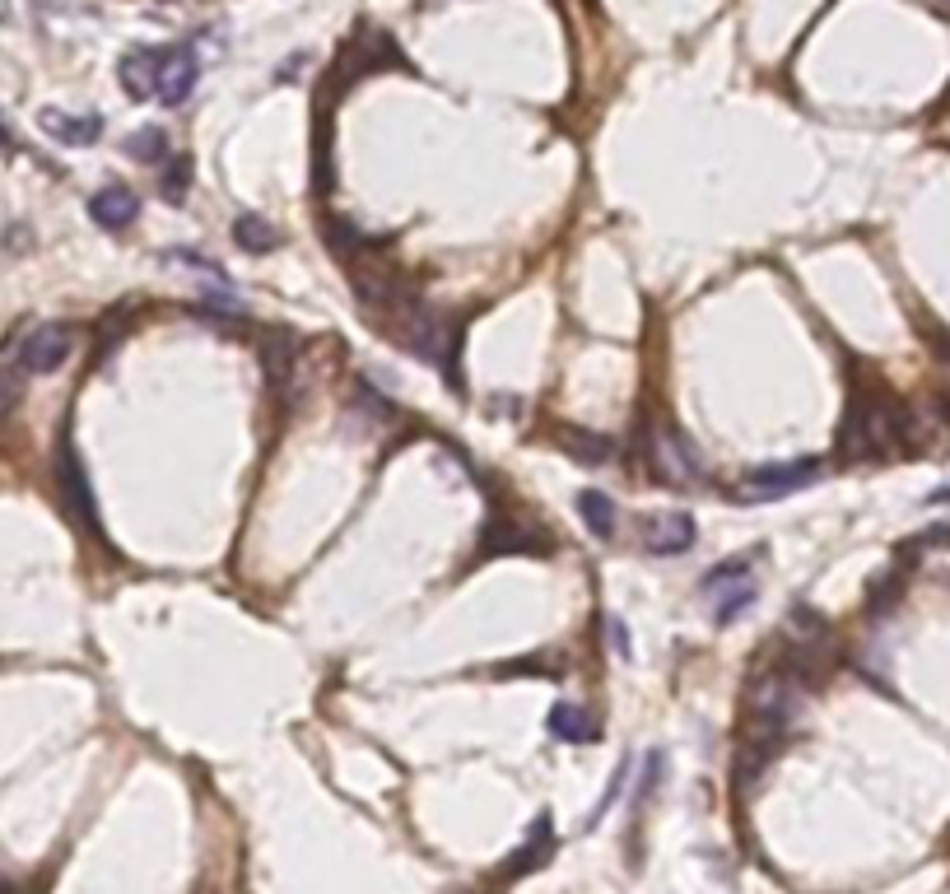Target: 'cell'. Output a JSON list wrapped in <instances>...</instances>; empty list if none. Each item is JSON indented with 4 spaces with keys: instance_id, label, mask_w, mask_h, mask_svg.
<instances>
[{
    "instance_id": "6da1fadb",
    "label": "cell",
    "mask_w": 950,
    "mask_h": 894,
    "mask_svg": "<svg viewBox=\"0 0 950 894\" xmlns=\"http://www.w3.org/2000/svg\"><path fill=\"white\" fill-rule=\"evenodd\" d=\"M820 476V461L816 457H802V461H778V466H755L751 476H745V489L741 499L745 503H764V499H787L806 489L810 480Z\"/></svg>"
},
{
    "instance_id": "7a4b0ae2",
    "label": "cell",
    "mask_w": 950,
    "mask_h": 894,
    "mask_svg": "<svg viewBox=\"0 0 950 894\" xmlns=\"http://www.w3.org/2000/svg\"><path fill=\"white\" fill-rule=\"evenodd\" d=\"M71 345H75V335L71 326H61V322H42L38 331L24 335V345H19V368L24 373H56L65 360H71Z\"/></svg>"
},
{
    "instance_id": "3957f363",
    "label": "cell",
    "mask_w": 950,
    "mask_h": 894,
    "mask_svg": "<svg viewBox=\"0 0 950 894\" xmlns=\"http://www.w3.org/2000/svg\"><path fill=\"white\" fill-rule=\"evenodd\" d=\"M200 80V61L192 48H168L164 56V71H158V98L168 107H183L192 98V89Z\"/></svg>"
},
{
    "instance_id": "277c9868",
    "label": "cell",
    "mask_w": 950,
    "mask_h": 894,
    "mask_svg": "<svg viewBox=\"0 0 950 894\" xmlns=\"http://www.w3.org/2000/svg\"><path fill=\"white\" fill-rule=\"evenodd\" d=\"M164 48H131L117 65L122 75V89L131 98H154L158 94V71H164Z\"/></svg>"
},
{
    "instance_id": "5b68a950",
    "label": "cell",
    "mask_w": 950,
    "mask_h": 894,
    "mask_svg": "<svg viewBox=\"0 0 950 894\" xmlns=\"http://www.w3.org/2000/svg\"><path fill=\"white\" fill-rule=\"evenodd\" d=\"M658 471H662L667 480H675V485L704 476V461H699V453L690 447V438H685L681 429L658 434Z\"/></svg>"
},
{
    "instance_id": "8992f818",
    "label": "cell",
    "mask_w": 950,
    "mask_h": 894,
    "mask_svg": "<svg viewBox=\"0 0 950 894\" xmlns=\"http://www.w3.org/2000/svg\"><path fill=\"white\" fill-rule=\"evenodd\" d=\"M643 541L652 554H685L694 545V518L690 512H662V518H648Z\"/></svg>"
},
{
    "instance_id": "52a82bcc",
    "label": "cell",
    "mask_w": 950,
    "mask_h": 894,
    "mask_svg": "<svg viewBox=\"0 0 950 894\" xmlns=\"http://www.w3.org/2000/svg\"><path fill=\"white\" fill-rule=\"evenodd\" d=\"M38 126L48 131L52 141H61V145H94L103 136V117H94V112L71 117V112H61V107H42L38 112Z\"/></svg>"
},
{
    "instance_id": "ba28073f",
    "label": "cell",
    "mask_w": 950,
    "mask_h": 894,
    "mask_svg": "<svg viewBox=\"0 0 950 894\" xmlns=\"http://www.w3.org/2000/svg\"><path fill=\"white\" fill-rule=\"evenodd\" d=\"M61 495H65V508L80 518V527H94V495H89V476L71 443H61Z\"/></svg>"
},
{
    "instance_id": "9c48e42d",
    "label": "cell",
    "mask_w": 950,
    "mask_h": 894,
    "mask_svg": "<svg viewBox=\"0 0 950 894\" xmlns=\"http://www.w3.org/2000/svg\"><path fill=\"white\" fill-rule=\"evenodd\" d=\"M89 215H94V224H103L107 233H122L126 224H135V215H141V196L131 187H103L94 200H89Z\"/></svg>"
},
{
    "instance_id": "30bf717a",
    "label": "cell",
    "mask_w": 950,
    "mask_h": 894,
    "mask_svg": "<svg viewBox=\"0 0 950 894\" xmlns=\"http://www.w3.org/2000/svg\"><path fill=\"white\" fill-rule=\"evenodd\" d=\"M540 545L546 541H540L536 531H527V522H489L485 541H481V554L485 559H494V554H531Z\"/></svg>"
},
{
    "instance_id": "8fae6325",
    "label": "cell",
    "mask_w": 950,
    "mask_h": 894,
    "mask_svg": "<svg viewBox=\"0 0 950 894\" xmlns=\"http://www.w3.org/2000/svg\"><path fill=\"white\" fill-rule=\"evenodd\" d=\"M546 731L555 736V741H564V746H582V741H592L601 727H597V718H592L587 708H578V704H555L550 718H546Z\"/></svg>"
},
{
    "instance_id": "7c38bea8",
    "label": "cell",
    "mask_w": 950,
    "mask_h": 894,
    "mask_svg": "<svg viewBox=\"0 0 950 894\" xmlns=\"http://www.w3.org/2000/svg\"><path fill=\"white\" fill-rule=\"evenodd\" d=\"M257 350H261V368H266V377L280 387L285 377L293 373V350H299V341H293V331H280V326H276V331H266Z\"/></svg>"
},
{
    "instance_id": "4fadbf2b",
    "label": "cell",
    "mask_w": 950,
    "mask_h": 894,
    "mask_svg": "<svg viewBox=\"0 0 950 894\" xmlns=\"http://www.w3.org/2000/svg\"><path fill=\"white\" fill-rule=\"evenodd\" d=\"M709 606H713V624H732V620H741L745 611L755 606V583L751 578H736L732 588H713L709 592Z\"/></svg>"
},
{
    "instance_id": "5bb4252c",
    "label": "cell",
    "mask_w": 950,
    "mask_h": 894,
    "mask_svg": "<svg viewBox=\"0 0 950 894\" xmlns=\"http://www.w3.org/2000/svg\"><path fill=\"white\" fill-rule=\"evenodd\" d=\"M234 242H238L242 252L261 257V252H276L280 248V229H276V224H266L261 215H238L234 219Z\"/></svg>"
},
{
    "instance_id": "9a60e30c",
    "label": "cell",
    "mask_w": 950,
    "mask_h": 894,
    "mask_svg": "<svg viewBox=\"0 0 950 894\" xmlns=\"http://www.w3.org/2000/svg\"><path fill=\"white\" fill-rule=\"evenodd\" d=\"M578 512H582V522L592 527V536H601V541L616 536L620 512H616V499L601 495V489H582V495H578Z\"/></svg>"
},
{
    "instance_id": "2e32d148",
    "label": "cell",
    "mask_w": 950,
    "mask_h": 894,
    "mask_svg": "<svg viewBox=\"0 0 950 894\" xmlns=\"http://www.w3.org/2000/svg\"><path fill=\"white\" fill-rule=\"evenodd\" d=\"M550 848H555V830H550V815H536V824H531V834H527V843L517 848V862H508V871L517 876V871H531V866H540L550 857Z\"/></svg>"
},
{
    "instance_id": "e0dca14e",
    "label": "cell",
    "mask_w": 950,
    "mask_h": 894,
    "mask_svg": "<svg viewBox=\"0 0 950 894\" xmlns=\"http://www.w3.org/2000/svg\"><path fill=\"white\" fill-rule=\"evenodd\" d=\"M559 443L569 447V457L574 461H587V466H606L610 457V443L601 438V434H582V429H559Z\"/></svg>"
},
{
    "instance_id": "ac0fdd59",
    "label": "cell",
    "mask_w": 950,
    "mask_h": 894,
    "mask_svg": "<svg viewBox=\"0 0 950 894\" xmlns=\"http://www.w3.org/2000/svg\"><path fill=\"white\" fill-rule=\"evenodd\" d=\"M126 154L141 164H158L168 154V131L164 126H141L135 136H126Z\"/></svg>"
},
{
    "instance_id": "d6986e66",
    "label": "cell",
    "mask_w": 950,
    "mask_h": 894,
    "mask_svg": "<svg viewBox=\"0 0 950 894\" xmlns=\"http://www.w3.org/2000/svg\"><path fill=\"white\" fill-rule=\"evenodd\" d=\"M322 238L331 242V252H335V257H345V261L354 257V248H364V233L350 229L345 219H327V224H322Z\"/></svg>"
},
{
    "instance_id": "ffe728a7",
    "label": "cell",
    "mask_w": 950,
    "mask_h": 894,
    "mask_svg": "<svg viewBox=\"0 0 950 894\" xmlns=\"http://www.w3.org/2000/svg\"><path fill=\"white\" fill-rule=\"evenodd\" d=\"M187 187H192V159H177L164 177V200H173V206H183L187 200Z\"/></svg>"
},
{
    "instance_id": "44dd1931",
    "label": "cell",
    "mask_w": 950,
    "mask_h": 894,
    "mask_svg": "<svg viewBox=\"0 0 950 894\" xmlns=\"http://www.w3.org/2000/svg\"><path fill=\"white\" fill-rule=\"evenodd\" d=\"M14 401H19V373L0 368V415H10V410H14Z\"/></svg>"
},
{
    "instance_id": "7402d4cb",
    "label": "cell",
    "mask_w": 950,
    "mask_h": 894,
    "mask_svg": "<svg viewBox=\"0 0 950 894\" xmlns=\"http://www.w3.org/2000/svg\"><path fill=\"white\" fill-rule=\"evenodd\" d=\"M606 630H610V647H616L620 657H629V630H624V624H620V620H610Z\"/></svg>"
},
{
    "instance_id": "603a6c76",
    "label": "cell",
    "mask_w": 950,
    "mask_h": 894,
    "mask_svg": "<svg viewBox=\"0 0 950 894\" xmlns=\"http://www.w3.org/2000/svg\"><path fill=\"white\" fill-rule=\"evenodd\" d=\"M927 6H932L937 14H946V19H950V0H927Z\"/></svg>"
},
{
    "instance_id": "cb8c5ba5",
    "label": "cell",
    "mask_w": 950,
    "mask_h": 894,
    "mask_svg": "<svg viewBox=\"0 0 950 894\" xmlns=\"http://www.w3.org/2000/svg\"><path fill=\"white\" fill-rule=\"evenodd\" d=\"M0 19H6V10H0Z\"/></svg>"
}]
</instances>
